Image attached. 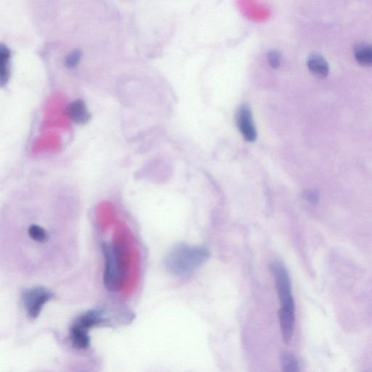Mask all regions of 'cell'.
<instances>
[{"instance_id": "9c48e42d", "label": "cell", "mask_w": 372, "mask_h": 372, "mask_svg": "<svg viewBox=\"0 0 372 372\" xmlns=\"http://www.w3.org/2000/svg\"><path fill=\"white\" fill-rule=\"evenodd\" d=\"M10 49L4 45V44H1L0 47V64H1V86L4 87L8 82L10 78Z\"/></svg>"}, {"instance_id": "2e32d148", "label": "cell", "mask_w": 372, "mask_h": 372, "mask_svg": "<svg viewBox=\"0 0 372 372\" xmlns=\"http://www.w3.org/2000/svg\"><path fill=\"white\" fill-rule=\"evenodd\" d=\"M305 197L312 204H316L319 201V194L315 191H307L305 194Z\"/></svg>"}, {"instance_id": "5b68a950", "label": "cell", "mask_w": 372, "mask_h": 372, "mask_svg": "<svg viewBox=\"0 0 372 372\" xmlns=\"http://www.w3.org/2000/svg\"><path fill=\"white\" fill-rule=\"evenodd\" d=\"M237 122L239 130L244 140L248 142L255 141L258 134L250 108L246 105L240 107L237 113Z\"/></svg>"}, {"instance_id": "ba28073f", "label": "cell", "mask_w": 372, "mask_h": 372, "mask_svg": "<svg viewBox=\"0 0 372 372\" xmlns=\"http://www.w3.org/2000/svg\"><path fill=\"white\" fill-rule=\"evenodd\" d=\"M309 70L319 78H324L328 74L329 67L324 57L319 54H313L307 59Z\"/></svg>"}, {"instance_id": "8992f818", "label": "cell", "mask_w": 372, "mask_h": 372, "mask_svg": "<svg viewBox=\"0 0 372 372\" xmlns=\"http://www.w3.org/2000/svg\"><path fill=\"white\" fill-rule=\"evenodd\" d=\"M107 321L108 319L104 312L98 310H91L77 317L71 328L88 333L91 328L106 324Z\"/></svg>"}, {"instance_id": "4fadbf2b", "label": "cell", "mask_w": 372, "mask_h": 372, "mask_svg": "<svg viewBox=\"0 0 372 372\" xmlns=\"http://www.w3.org/2000/svg\"><path fill=\"white\" fill-rule=\"evenodd\" d=\"M282 372H300L298 360L292 354L285 352L281 358Z\"/></svg>"}, {"instance_id": "9a60e30c", "label": "cell", "mask_w": 372, "mask_h": 372, "mask_svg": "<svg viewBox=\"0 0 372 372\" xmlns=\"http://www.w3.org/2000/svg\"><path fill=\"white\" fill-rule=\"evenodd\" d=\"M269 65L273 68H278L281 65V55L276 50H270L267 54Z\"/></svg>"}, {"instance_id": "8fae6325", "label": "cell", "mask_w": 372, "mask_h": 372, "mask_svg": "<svg viewBox=\"0 0 372 372\" xmlns=\"http://www.w3.org/2000/svg\"><path fill=\"white\" fill-rule=\"evenodd\" d=\"M28 235L30 240L40 243H44L50 238L48 231L39 224L33 223L28 228Z\"/></svg>"}, {"instance_id": "5bb4252c", "label": "cell", "mask_w": 372, "mask_h": 372, "mask_svg": "<svg viewBox=\"0 0 372 372\" xmlns=\"http://www.w3.org/2000/svg\"><path fill=\"white\" fill-rule=\"evenodd\" d=\"M81 58V53L79 50H75L68 54L66 58L65 65L67 68H74L78 64Z\"/></svg>"}, {"instance_id": "6da1fadb", "label": "cell", "mask_w": 372, "mask_h": 372, "mask_svg": "<svg viewBox=\"0 0 372 372\" xmlns=\"http://www.w3.org/2000/svg\"><path fill=\"white\" fill-rule=\"evenodd\" d=\"M208 258L209 252L205 248L181 243L169 252L166 257L165 265L167 270L175 276H188Z\"/></svg>"}, {"instance_id": "30bf717a", "label": "cell", "mask_w": 372, "mask_h": 372, "mask_svg": "<svg viewBox=\"0 0 372 372\" xmlns=\"http://www.w3.org/2000/svg\"><path fill=\"white\" fill-rule=\"evenodd\" d=\"M355 59L361 65L372 66V45L367 43H360L355 46L354 51Z\"/></svg>"}, {"instance_id": "7a4b0ae2", "label": "cell", "mask_w": 372, "mask_h": 372, "mask_svg": "<svg viewBox=\"0 0 372 372\" xmlns=\"http://www.w3.org/2000/svg\"><path fill=\"white\" fill-rule=\"evenodd\" d=\"M125 249L119 242L103 245L104 255V284L109 292H117L126 276Z\"/></svg>"}, {"instance_id": "7c38bea8", "label": "cell", "mask_w": 372, "mask_h": 372, "mask_svg": "<svg viewBox=\"0 0 372 372\" xmlns=\"http://www.w3.org/2000/svg\"><path fill=\"white\" fill-rule=\"evenodd\" d=\"M70 338L73 346L77 349H87L90 345V337L88 333L70 328Z\"/></svg>"}, {"instance_id": "52a82bcc", "label": "cell", "mask_w": 372, "mask_h": 372, "mask_svg": "<svg viewBox=\"0 0 372 372\" xmlns=\"http://www.w3.org/2000/svg\"><path fill=\"white\" fill-rule=\"evenodd\" d=\"M66 114L73 122L77 125H85L91 118L86 104L82 100L77 99L68 104Z\"/></svg>"}, {"instance_id": "277c9868", "label": "cell", "mask_w": 372, "mask_h": 372, "mask_svg": "<svg viewBox=\"0 0 372 372\" xmlns=\"http://www.w3.org/2000/svg\"><path fill=\"white\" fill-rule=\"evenodd\" d=\"M53 297V293L41 286L25 290L22 294V302L28 317L31 319H37L44 306Z\"/></svg>"}, {"instance_id": "3957f363", "label": "cell", "mask_w": 372, "mask_h": 372, "mask_svg": "<svg viewBox=\"0 0 372 372\" xmlns=\"http://www.w3.org/2000/svg\"><path fill=\"white\" fill-rule=\"evenodd\" d=\"M271 269L276 281L280 308H295L292 296V283L286 267L281 263L275 262L272 264Z\"/></svg>"}]
</instances>
